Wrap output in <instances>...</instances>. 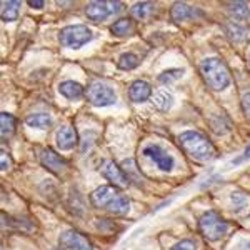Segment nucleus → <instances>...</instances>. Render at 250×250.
<instances>
[{
	"label": "nucleus",
	"mask_w": 250,
	"mask_h": 250,
	"mask_svg": "<svg viewBox=\"0 0 250 250\" xmlns=\"http://www.w3.org/2000/svg\"><path fill=\"white\" fill-rule=\"evenodd\" d=\"M90 202L94 207L107 210L112 215H125L130 208V200L114 185H102L90 193Z\"/></svg>",
	"instance_id": "obj_1"
},
{
	"label": "nucleus",
	"mask_w": 250,
	"mask_h": 250,
	"mask_svg": "<svg viewBox=\"0 0 250 250\" xmlns=\"http://www.w3.org/2000/svg\"><path fill=\"white\" fill-rule=\"evenodd\" d=\"M180 148L195 162H208L215 157V147L204 134L197 130H187L179 135Z\"/></svg>",
	"instance_id": "obj_2"
},
{
	"label": "nucleus",
	"mask_w": 250,
	"mask_h": 250,
	"mask_svg": "<svg viewBox=\"0 0 250 250\" xmlns=\"http://www.w3.org/2000/svg\"><path fill=\"white\" fill-rule=\"evenodd\" d=\"M199 70L202 75L205 85L210 90L220 92L230 85V70L227 63L219 57H207L199 63Z\"/></svg>",
	"instance_id": "obj_3"
},
{
	"label": "nucleus",
	"mask_w": 250,
	"mask_h": 250,
	"mask_svg": "<svg viewBox=\"0 0 250 250\" xmlns=\"http://www.w3.org/2000/svg\"><path fill=\"white\" fill-rule=\"evenodd\" d=\"M199 229H200V233H202L208 242H217L227 233L229 224L222 219L217 212L208 210L200 215Z\"/></svg>",
	"instance_id": "obj_4"
},
{
	"label": "nucleus",
	"mask_w": 250,
	"mask_h": 250,
	"mask_svg": "<svg viewBox=\"0 0 250 250\" xmlns=\"http://www.w3.org/2000/svg\"><path fill=\"white\" fill-rule=\"evenodd\" d=\"M94 37L92 30L85 25H67L59 32V42L67 48H80Z\"/></svg>",
	"instance_id": "obj_5"
},
{
	"label": "nucleus",
	"mask_w": 250,
	"mask_h": 250,
	"mask_svg": "<svg viewBox=\"0 0 250 250\" xmlns=\"http://www.w3.org/2000/svg\"><path fill=\"white\" fill-rule=\"evenodd\" d=\"M85 95H87L88 102L95 107H107L117 102V95H115L114 88L104 82H99V80L88 83Z\"/></svg>",
	"instance_id": "obj_6"
},
{
	"label": "nucleus",
	"mask_w": 250,
	"mask_h": 250,
	"mask_svg": "<svg viewBox=\"0 0 250 250\" xmlns=\"http://www.w3.org/2000/svg\"><path fill=\"white\" fill-rule=\"evenodd\" d=\"M120 9H122V3L120 2H110V0H105V2H90L85 7V15L92 22L100 23L104 20H107L112 14L120 12Z\"/></svg>",
	"instance_id": "obj_7"
},
{
	"label": "nucleus",
	"mask_w": 250,
	"mask_h": 250,
	"mask_svg": "<svg viewBox=\"0 0 250 250\" xmlns=\"http://www.w3.org/2000/svg\"><path fill=\"white\" fill-rule=\"evenodd\" d=\"M144 155L148 157L162 172H170L173 168V165H175L173 157L168 154L164 147H160V145H155V144L147 145V147L144 148Z\"/></svg>",
	"instance_id": "obj_8"
},
{
	"label": "nucleus",
	"mask_w": 250,
	"mask_h": 250,
	"mask_svg": "<svg viewBox=\"0 0 250 250\" xmlns=\"http://www.w3.org/2000/svg\"><path fill=\"white\" fill-rule=\"evenodd\" d=\"M59 245L62 250H92L90 240L77 230H65L60 233Z\"/></svg>",
	"instance_id": "obj_9"
},
{
	"label": "nucleus",
	"mask_w": 250,
	"mask_h": 250,
	"mask_svg": "<svg viewBox=\"0 0 250 250\" xmlns=\"http://www.w3.org/2000/svg\"><path fill=\"white\" fill-rule=\"evenodd\" d=\"M102 175L117 188H127L128 187V177L125 175V172L117 165L114 160H105L102 164Z\"/></svg>",
	"instance_id": "obj_10"
},
{
	"label": "nucleus",
	"mask_w": 250,
	"mask_h": 250,
	"mask_svg": "<svg viewBox=\"0 0 250 250\" xmlns=\"http://www.w3.org/2000/svg\"><path fill=\"white\" fill-rule=\"evenodd\" d=\"M40 162L55 175L63 173L67 168V160L63 157H60L55 150H52V148H43L42 154H40Z\"/></svg>",
	"instance_id": "obj_11"
},
{
	"label": "nucleus",
	"mask_w": 250,
	"mask_h": 250,
	"mask_svg": "<svg viewBox=\"0 0 250 250\" xmlns=\"http://www.w3.org/2000/svg\"><path fill=\"white\" fill-rule=\"evenodd\" d=\"M202 15V12L199 9H193V7L187 5L184 2H177L172 5L170 9V19L173 22H187V20H192V19H197Z\"/></svg>",
	"instance_id": "obj_12"
},
{
	"label": "nucleus",
	"mask_w": 250,
	"mask_h": 250,
	"mask_svg": "<svg viewBox=\"0 0 250 250\" xmlns=\"http://www.w3.org/2000/svg\"><path fill=\"white\" fill-rule=\"evenodd\" d=\"M55 142L62 150H72L77 145V132L72 125H62L55 135Z\"/></svg>",
	"instance_id": "obj_13"
},
{
	"label": "nucleus",
	"mask_w": 250,
	"mask_h": 250,
	"mask_svg": "<svg viewBox=\"0 0 250 250\" xmlns=\"http://www.w3.org/2000/svg\"><path fill=\"white\" fill-rule=\"evenodd\" d=\"M128 97H130V100L135 104L145 102L148 97H152L150 83L145 82V80H135L130 85V88H128Z\"/></svg>",
	"instance_id": "obj_14"
},
{
	"label": "nucleus",
	"mask_w": 250,
	"mask_h": 250,
	"mask_svg": "<svg viewBox=\"0 0 250 250\" xmlns=\"http://www.w3.org/2000/svg\"><path fill=\"white\" fill-rule=\"evenodd\" d=\"M224 5L230 14V17L235 19L237 22H244V20L250 19V9L245 2H225Z\"/></svg>",
	"instance_id": "obj_15"
},
{
	"label": "nucleus",
	"mask_w": 250,
	"mask_h": 250,
	"mask_svg": "<svg viewBox=\"0 0 250 250\" xmlns=\"http://www.w3.org/2000/svg\"><path fill=\"white\" fill-rule=\"evenodd\" d=\"M59 90H60V94L68 100H77L83 95V92H85L83 87L80 85V83L74 82V80H65V82H62L59 87Z\"/></svg>",
	"instance_id": "obj_16"
},
{
	"label": "nucleus",
	"mask_w": 250,
	"mask_h": 250,
	"mask_svg": "<svg viewBox=\"0 0 250 250\" xmlns=\"http://www.w3.org/2000/svg\"><path fill=\"white\" fill-rule=\"evenodd\" d=\"M224 32L232 42H244L245 37H247V30L237 22H225Z\"/></svg>",
	"instance_id": "obj_17"
},
{
	"label": "nucleus",
	"mask_w": 250,
	"mask_h": 250,
	"mask_svg": "<svg viewBox=\"0 0 250 250\" xmlns=\"http://www.w3.org/2000/svg\"><path fill=\"white\" fill-rule=\"evenodd\" d=\"M130 14L137 20H147L155 14V5L152 2H139L130 9Z\"/></svg>",
	"instance_id": "obj_18"
},
{
	"label": "nucleus",
	"mask_w": 250,
	"mask_h": 250,
	"mask_svg": "<svg viewBox=\"0 0 250 250\" xmlns=\"http://www.w3.org/2000/svg\"><path fill=\"white\" fill-rule=\"evenodd\" d=\"M19 9H20V2L17 0H3L2 7H0V15H2V20L5 22H14L19 17Z\"/></svg>",
	"instance_id": "obj_19"
},
{
	"label": "nucleus",
	"mask_w": 250,
	"mask_h": 250,
	"mask_svg": "<svg viewBox=\"0 0 250 250\" xmlns=\"http://www.w3.org/2000/svg\"><path fill=\"white\" fill-rule=\"evenodd\" d=\"M152 104H154L157 110L167 112L173 105V97L167 90H159L155 94H152Z\"/></svg>",
	"instance_id": "obj_20"
},
{
	"label": "nucleus",
	"mask_w": 250,
	"mask_h": 250,
	"mask_svg": "<svg viewBox=\"0 0 250 250\" xmlns=\"http://www.w3.org/2000/svg\"><path fill=\"white\" fill-rule=\"evenodd\" d=\"M110 32L115 37H127L134 32V22L130 19H119L110 25Z\"/></svg>",
	"instance_id": "obj_21"
},
{
	"label": "nucleus",
	"mask_w": 250,
	"mask_h": 250,
	"mask_svg": "<svg viewBox=\"0 0 250 250\" xmlns=\"http://www.w3.org/2000/svg\"><path fill=\"white\" fill-rule=\"evenodd\" d=\"M25 124L34 128H48L52 127V117L48 114H30L25 117Z\"/></svg>",
	"instance_id": "obj_22"
},
{
	"label": "nucleus",
	"mask_w": 250,
	"mask_h": 250,
	"mask_svg": "<svg viewBox=\"0 0 250 250\" xmlns=\"http://www.w3.org/2000/svg\"><path fill=\"white\" fill-rule=\"evenodd\" d=\"M117 65H119V68H122V70H134V68L140 65V57L135 55L134 52H125V54L119 57Z\"/></svg>",
	"instance_id": "obj_23"
},
{
	"label": "nucleus",
	"mask_w": 250,
	"mask_h": 250,
	"mask_svg": "<svg viewBox=\"0 0 250 250\" xmlns=\"http://www.w3.org/2000/svg\"><path fill=\"white\" fill-rule=\"evenodd\" d=\"M15 127H17V120H15V117L7 114V112H3V114L0 115V128H2L3 139H7V137H10L12 134H14Z\"/></svg>",
	"instance_id": "obj_24"
},
{
	"label": "nucleus",
	"mask_w": 250,
	"mask_h": 250,
	"mask_svg": "<svg viewBox=\"0 0 250 250\" xmlns=\"http://www.w3.org/2000/svg\"><path fill=\"white\" fill-rule=\"evenodd\" d=\"M230 204H232V208L235 212H242L244 208H247L249 199L244 192H233L230 195Z\"/></svg>",
	"instance_id": "obj_25"
},
{
	"label": "nucleus",
	"mask_w": 250,
	"mask_h": 250,
	"mask_svg": "<svg viewBox=\"0 0 250 250\" xmlns=\"http://www.w3.org/2000/svg\"><path fill=\"white\" fill-rule=\"evenodd\" d=\"M184 75V70L182 68H172V70H165L162 74L159 75V80L162 83H170V82H175L179 80L180 77Z\"/></svg>",
	"instance_id": "obj_26"
},
{
	"label": "nucleus",
	"mask_w": 250,
	"mask_h": 250,
	"mask_svg": "<svg viewBox=\"0 0 250 250\" xmlns=\"http://www.w3.org/2000/svg\"><path fill=\"white\" fill-rule=\"evenodd\" d=\"M170 250H197V244L192 239L179 240L175 245H172Z\"/></svg>",
	"instance_id": "obj_27"
},
{
	"label": "nucleus",
	"mask_w": 250,
	"mask_h": 250,
	"mask_svg": "<svg viewBox=\"0 0 250 250\" xmlns=\"http://www.w3.org/2000/svg\"><path fill=\"white\" fill-rule=\"evenodd\" d=\"M242 108H244L245 117L250 120V94H245L244 99H242Z\"/></svg>",
	"instance_id": "obj_28"
},
{
	"label": "nucleus",
	"mask_w": 250,
	"mask_h": 250,
	"mask_svg": "<svg viewBox=\"0 0 250 250\" xmlns=\"http://www.w3.org/2000/svg\"><path fill=\"white\" fill-rule=\"evenodd\" d=\"M10 165H12V162H10V157H9V154H7L5 150H2V164H0V167H2V170H3V172L9 170Z\"/></svg>",
	"instance_id": "obj_29"
},
{
	"label": "nucleus",
	"mask_w": 250,
	"mask_h": 250,
	"mask_svg": "<svg viewBox=\"0 0 250 250\" xmlns=\"http://www.w3.org/2000/svg\"><path fill=\"white\" fill-rule=\"evenodd\" d=\"M247 159H250V145H249L247 148H245L244 155H242L240 159H235V160H233L232 164H233V165H237V164H242V162H244V160H247Z\"/></svg>",
	"instance_id": "obj_30"
},
{
	"label": "nucleus",
	"mask_w": 250,
	"mask_h": 250,
	"mask_svg": "<svg viewBox=\"0 0 250 250\" xmlns=\"http://www.w3.org/2000/svg\"><path fill=\"white\" fill-rule=\"evenodd\" d=\"M29 5L32 9H42V7L45 5V2H43V0H29Z\"/></svg>",
	"instance_id": "obj_31"
}]
</instances>
